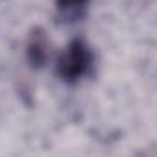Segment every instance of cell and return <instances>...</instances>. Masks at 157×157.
I'll return each mask as SVG.
<instances>
[{"label":"cell","mask_w":157,"mask_h":157,"mask_svg":"<svg viewBox=\"0 0 157 157\" xmlns=\"http://www.w3.org/2000/svg\"><path fill=\"white\" fill-rule=\"evenodd\" d=\"M93 60H95L93 51L86 44V40L75 39L59 55V59H57V75L60 77L62 82L75 84L80 78L90 75V71L93 68Z\"/></svg>","instance_id":"cell-1"},{"label":"cell","mask_w":157,"mask_h":157,"mask_svg":"<svg viewBox=\"0 0 157 157\" xmlns=\"http://www.w3.org/2000/svg\"><path fill=\"white\" fill-rule=\"evenodd\" d=\"M59 18L66 24H73L80 20L90 6V0H55Z\"/></svg>","instance_id":"cell-3"},{"label":"cell","mask_w":157,"mask_h":157,"mask_svg":"<svg viewBox=\"0 0 157 157\" xmlns=\"http://www.w3.org/2000/svg\"><path fill=\"white\" fill-rule=\"evenodd\" d=\"M26 57L31 68H44L49 59V40L42 28H35L26 44Z\"/></svg>","instance_id":"cell-2"}]
</instances>
